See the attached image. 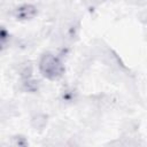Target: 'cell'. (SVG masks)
Here are the masks:
<instances>
[{
    "instance_id": "cell-2",
    "label": "cell",
    "mask_w": 147,
    "mask_h": 147,
    "mask_svg": "<svg viewBox=\"0 0 147 147\" xmlns=\"http://www.w3.org/2000/svg\"><path fill=\"white\" fill-rule=\"evenodd\" d=\"M37 8L33 6V5H22L20 7H17L14 11V16L16 17V20H20V21H28V20H31L36 15H37Z\"/></svg>"
},
{
    "instance_id": "cell-1",
    "label": "cell",
    "mask_w": 147,
    "mask_h": 147,
    "mask_svg": "<svg viewBox=\"0 0 147 147\" xmlns=\"http://www.w3.org/2000/svg\"><path fill=\"white\" fill-rule=\"evenodd\" d=\"M39 70L44 77L49 80H56L64 74V65L62 61L52 53H45L39 61Z\"/></svg>"
}]
</instances>
